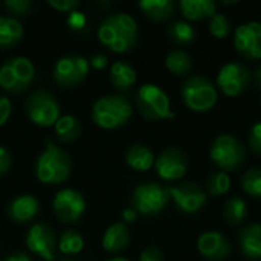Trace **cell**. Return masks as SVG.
I'll list each match as a JSON object with an SVG mask.
<instances>
[{
	"mask_svg": "<svg viewBox=\"0 0 261 261\" xmlns=\"http://www.w3.org/2000/svg\"><path fill=\"white\" fill-rule=\"evenodd\" d=\"M35 80V66L28 57H12L0 66V87L9 93L26 92Z\"/></svg>",
	"mask_w": 261,
	"mask_h": 261,
	"instance_id": "8992f818",
	"label": "cell"
},
{
	"mask_svg": "<svg viewBox=\"0 0 261 261\" xmlns=\"http://www.w3.org/2000/svg\"><path fill=\"white\" fill-rule=\"evenodd\" d=\"M135 102L139 115L150 122H158L176 116V113L171 112L168 95L153 83H147L139 87Z\"/></svg>",
	"mask_w": 261,
	"mask_h": 261,
	"instance_id": "277c9868",
	"label": "cell"
},
{
	"mask_svg": "<svg viewBox=\"0 0 261 261\" xmlns=\"http://www.w3.org/2000/svg\"><path fill=\"white\" fill-rule=\"evenodd\" d=\"M130 243V231L125 223L110 225L102 236V248L110 254H119L127 249Z\"/></svg>",
	"mask_w": 261,
	"mask_h": 261,
	"instance_id": "ffe728a7",
	"label": "cell"
},
{
	"mask_svg": "<svg viewBox=\"0 0 261 261\" xmlns=\"http://www.w3.org/2000/svg\"><path fill=\"white\" fill-rule=\"evenodd\" d=\"M236 50L248 60H261V23L246 21L236 29Z\"/></svg>",
	"mask_w": 261,
	"mask_h": 261,
	"instance_id": "9a60e30c",
	"label": "cell"
},
{
	"mask_svg": "<svg viewBox=\"0 0 261 261\" xmlns=\"http://www.w3.org/2000/svg\"><path fill=\"white\" fill-rule=\"evenodd\" d=\"M55 136L61 144H72L81 135V122L73 115H61L54 125Z\"/></svg>",
	"mask_w": 261,
	"mask_h": 261,
	"instance_id": "484cf974",
	"label": "cell"
},
{
	"mask_svg": "<svg viewBox=\"0 0 261 261\" xmlns=\"http://www.w3.org/2000/svg\"><path fill=\"white\" fill-rule=\"evenodd\" d=\"M223 217L228 225L239 226L242 225L248 217V205L242 197H229L223 206Z\"/></svg>",
	"mask_w": 261,
	"mask_h": 261,
	"instance_id": "83f0119b",
	"label": "cell"
},
{
	"mask_svg": "<svg viewBox=\"0 0 261 261\" xmlns=\"http://www.w3.org/2000/svg\"><path fill=\"white\" fill-rule=\"evenodd\" d=\"M165 66L173 75L187 76L193 70V58L188 52L182 49H174L167 55Z\"/></svg>",
	"mask_w": 261,
	"mask_h": 261,
	"instance_id": "4316f807",
	"label": "cell"
},
{
	"mask_svg": "<svg viewBox=\"0 0 261 261\" xmlns=\"http://www.w3.org/2000/svg\"><path fill=\"white\" fill-rule=\"evenodd\" d=\"M138 6L153 21H167L176 11L173 0H141Z\"/></svg>",
	"mask_w": 261,
	"mask_h": 261,
	"instance_id": "d4e9b609",
	"label": "cell"
},
{
	"mask_svg": "<svg viewBox=\"0 0 261 261\" xmlns=\"http://www.w3.org/2000/svg\"><path fill=\"white\" fill-rule=\"evenodd\" d=\"M109 80L118 92H127L136 84L138 75H136L135 67L130 63L118 60L110 67Z\"/></svg>",
	"mask_w": 261,
	"mask_h": 261,
	"instance_id": "44dd1931",
	"label": "cell"
},
{
	"mask_svg": "<svg viewBox=\"0 0 261 261\" xmlns=\"http://www.w3.org/2000/svg\"><path fill=\"white\" fill-rule=\"evenodd\" d=\"M12 165V156L11 153L0 145V177H3Z\"/></svg>",
	"mask_w": 261,
	"mask_h": 261,
	"instance_id": "ab89813d",
	"label": "cell"
},
{
	"mask_svg": "<svg viewBox=\"0 0 261 261\" xmlns=\"http://www.w3.org/2000/svg\"><path fill=\"white\" fill-rule=\"evenodd\" d=\"M121 217H122V220H124L125 223H133V222L138 219V213L130 206V208H125V210L122 211Z\"/></svg>",
	"mask_w": 261,
	"mask_h": 261,
	"instance_id": "b9f144b4",
	"label": "cell"
},
{
	"mask_svg": "<svg viewBox=\"0 0 261 261\" xmlns=\"http://www.w3.org/2000/svg\"><path fill=\"white\" fill-rule=\"evenodd\" d=\"M107 64H109V58H107L104 54H101V52L93 54V55L90 57V60H89V66H92L93 69H98V70L104 69Z\"/></svg>",
	"mask_w": 261,
	"mask_h": 261,
	"instance_id": "60d3db41",
	"label": "cell"
},
{
	"mask_svg": "<svg viewBox=\"0 0 261 261\" xmlns=\"http://www.w3.org/2000/svg\"><path fill=\"white\" fill-rule=\"evenodd\" d=\"M170 199L174 202L176 208L184 214H196L208 202L205 190L196 182H184L167 188Z\"/></svg>",
	"mask_w": 261,
	"mask_h": 261,
	"instance_id": "7c38bea8",
	"label": "cell"
},
{
	"mask_svg": "<svg viewBox=\"0 0 261 261\" xmlns=\"http://www.w3.org/2000/svg\"><path fill=\"white\" fill-rule=\"evenodd\" d=\"M24 113L35 125L52 127L61 116V107L50 92L40 89L24 99Z\"/></svg>",
	"mask_w": 261,
	"mask_h": 261,
	"instance_id": "ba28073f",
	"label": "cell"
},
{
	"mask_svg": "<svg viewBox=\"0 0 261 261\" xmlns=\"http://www.w3.org/2000/svg\"><path fill=\"white\" fill-rule=\"evenodd\" d=\"M3 5L14 15H28L34 6L31 0H5Z\"/></svg>",
	"mask_w": 261,
	"mask_h": 261,
	"instance_id": "836d02e7",
	"label": "cell"
},
{
	"mask_svg": "<svg viewBox=\"0 0 261 261\" xmlns=\"http://www.w3.org/2000/svg\"><path fill=\"white\" fill-rule=\"evenodd\" d=\"M139 38V28L127 12H116L107 15L98 28V40L102 46L109 47L116 54L132 50Z\"/></svg>",
	"mask_w": 261,
	"mask_h": 261,
	"instance_id": "6da1fadb",
	"label": "cell"
},
{
	"mask_svg": "<svg viewBox=\"0 0 261 261\" xmlns=\"http://www.w3.org/2000/svg\"><path fill=\"white\" fill-rule=\"evenodd\" d=\"M3 261H32V260H31V257H29L28 254H24V252H18V251H17V252H12V254L6 255Z\"/></svg>",
	"mask_w": 261,
	"mask_h": 261,
	"instance_id": "7bdbcfd3",
	"label": "cell"
},
{
	"mask_svg": "<svg viewBox=\"0 0 261 261\" xmlns=\"http://www.w3.org/2000/svg\"><path fill=\"white\" fill-rule=\"evenodd\" d=\"M12 113V102L8 96L0 95V127L8 122Z\"/></svg>",
	"mask_w": 261,
	"mask_h": 261,
	"instance_id": "74e56055",
	"label": "cell"
},
{
	"mask_svg": "<svg viewBox=\"0 0 261 261\" xmlns=\"http://www.w3.org/2000/svg\"><path fill=\"white\" fill-rule=\"evenodd\" d=\"M47 5L58 12H72L81 5V2L80 0H47Z\"/></svg>",
	"mask_w": 261,
	"mask_h": 261,
	"instance_id": "8d00e7d4",
	"label": "cell"
},
{
	"mask_svg": "<svg viewBox=\"0 0 261 261\" xmlns=\"http://www.w3.org/2000/svg\"><path fill=\"white\" fill-rule=\"evenodd\" d=\"M240 252L251 261H261V223L245 226L237 237Z\"/></svg>",
	"mask_w": 261,
	"mask_h": 261,
	"instance_id": "d6986e66",
	"label": "cell"
},
{
	"mask_svg": "<svg viewBox=\"0 0 261 261\" xmlns=\"http://www.w3.org/2000/svg\"><path fill=\"white\" fill-rule=\"evenodd\" d=\"M210 158L220 171L234 173L243 167L246 161V150L236 136L222 133L213 141Z\"/></svg>",
	"mask_w": 261,
	"mask_h": 261,
	"instance_id": "52a82bcc",
	"label": "cell"
},
{
	"mask_svg": "<svg viewBox=\"0 0 261 261\" xmlns=\"http://www.w3.org/2000/svg\"><path fill=\"white\" fill-rule=\"evenodd\" d=\"M242 188L243 191L254 197V199H261V168H249L243 177H242Z\"/></svg>",
	"mask_w": 261,
	"mask_h": 261,
	"instance_id": "1f68e13d",
	"label": "cell"
},
{
	"mask_svg": "<svg viewBox=\"0 0 261 261\" xmlns=\"http://www.w3.org/2000/svg\"><path fill=\"white\" fill-rule=\"evenodd\" d=\"M154 154L145 144H133L125 151V162L127 165L139 173L148 171L151 167H154Z\"/></svg>",
	"mask_w": 261,
	"mask_h": 261,
	"instance_id": "603a6c76",
	"label": "cell"
},
{
	"mask_svg": "<svg viewBox=\"0 0 261 261\" xmlns=\"http://www.w3.org/2000/svg\"><path fill=\"white\" fill-rule=\"evenodd\" d=\"M167 32L168 37L180 46H188L196 40V29L193 28V24H190L185 20H177L170 23Z\"/></svg>",
	"mask_w": 261,
	"mask_h": 261,
	"instance_id": "f1b7e54d",
	"label": "cell"
},
{
	"mask_svg": "<svg viewBox=\"0 0 261 261\" xmlns=\"http://www.w3.org/2000/svg\"><path fill=\"white\" fill-rule=\"evenodd\" d=\"M86 23H87V17H86L84 12H81V11H78V9L69 12V15H67V26H69L70 29H73V31H81V29H84Z\"/></svg>",
	"mask_w": 261,
	"mask_h": 261,
	"instance_id": "d590c367",
	"label": "cell"
},
{
	"mask_svg": "<svg viewBox=\"0 0 261 261\" xmlns=\"http://www.w3.org/2000/svg\"><path fill=\"white\" fill-rule=\"evenodd\" d=\"M57 248L64 255H76L84 248V239L83 236L75 229H67L60 236V240L57 243Z\"/></svg>",
	"mask_w": 261,
	"mask_h": 261,
	"instance_id": "f546056e",
	"label": "cell"
},
{
	"mask_svg": "<svg viewBox=\"0 0 261 261\" xmlns=\"http://www.w3.org/2000/svg\"><path fill=\"white\" fill-rule=\"evenodd\" d=\"M40 211V202L32 194H18L14 197L6 208L8 217L15 223H29L37 217Z\"/></svg>",
	"mask_w": 261,
	"mask_h": 261,
	"instance_id": "ac0fdd59",
	"label": "cell"
},
{
	"mask_svg": "<svg viewBox=\"0 0 261 261\" xmlns=\"http://www.w3.org/2000/svg\"><path fill=\"white\" fill-rule=\"evenodd\" d=\"M52 208L60 223L73 225L83 217L86 211V200L80 191L73 188H63L55 194Z\"/></svg>",
	"mask_w": 261,
	"mask_h": 261,
	"instance_id": "8fae6325",
	"label": "cell"
},
{
	"mask_svg": "<svg viewBox=\"0 0 261 261\" xmlns=\"http://www.w3.org/2000/svg\"><path fill=\"white\" fill-rule=\"evenodd\" d=\"M107 261H130V260H127L125 257H113V258H110V260H107Z\"/></svg>",
	"mask_w": 261,
	"mask_h": 261,
	"instance_id": "f6af8a7d",
	"label": "cell"
},
{
	"mask_svg": "<svg viewBox=\"0 0 261 261\" xmlns=\"http://www.w3.org/2000/svg\"><path fill=\"white\" fill-rule=\"evenodd\" d=\"M248 145L255 154L261 156V122H255L251 127L248 133Z\"/></svg>",
	"mask_w": 261,
	"mask_h": 261,
	"instance_id": "e575fe53",
	"label": "cell"
},
{
	"mask_svg": "<svg viewBox=\"0 0 261 261\" xmlns=\"http://www.w3.org/2000/svg\"><path fill=\"white\" fill-rule=\"evenodd\" d=\"M254 84L257 89H261V67H258L254 73Z\"/></svg>",
	"mask_w": 261,
	"mask_h": 261,
	"instance_id": "ee69618b",
	"label": "cell"
},
{
	"mask_svg": "<svg viewBox=\"0 0 261 261\" xmlns=\"http://www.w3.org/2000/svg\"><path fill=\"white\" fill-rule=\"evenodd\" d=\"M179 9L187 20L199 21L211 18L216 14L217 5L213 0H180Z\"/></svg>",
	"mask_w": 261,
	"mask_h": 261,
	"instance_id": "7402d4cb",
	"label": "cell"
},
{
	"mask_svg": "<svg viewBox=\"0 0 261 261\" xmlns=\"http://www.w3.org/2000/svg\"><path fill=\"white\" fill-rule=\"evenodd\" d=\"M72 173L70 156L55 145L52 141H46L44 150L35 161V176L44 185H58L66 182Z\"/></svg>",
	"mask_w": 261,
	"mask_h": 261,
	"instance_id": "7a4b0ae2",
	"label": "cell"
},
{
	"mask_svg": "<svg viewBox=\"0 0 261 261\" xmlns=\"http://www.w3.org/2000/svg\"><path fill=\"white\" fill-rule=\"evenodd\" d=\"M154 170L162 180H179L188 170V158L177 147H168L154 161Z\"/></svg>",
	"mask_w": 261,
	"mask_h": 261,
	"instance_id": "5bb4252c",
	"label": "cell"
},
{
	"mask_svg": "<svg viewBox=\"0 0 261 261\" xmlns=\"http://www.w3.org/2000/svg\"><path fill=\"white\" fill-rule=\"evenodd\" d=\"M139 261H164V252L158 246H148L141 252Z\"/></svg>",
	"mask_w": 261,
	"mask_h": 261,
	"instance_id": "f35d334b",
	"label": "cell"
},
{
	"mask_svg": "<svg viewBox=\"0 0 261 261\" xmlns=\"http://www.w3.org/2000/svg\"><path fill=\"white\" fill-rule=\"evenodd\" d=\"M133 115V107L124 95L112 93L98 98L92 106L93 122L106 130L124 127Z\"/></svg>",
	"mask_w": 261,
	"mask_h": 261,
	"instance_id": "3957f363",
	"label": "cell"
},
{
	"mask_svg": "<svg viewBox=\"0 0 261 261\" xmlns=\"http://www.w3.org/2000/svg\"><path fill=\"white\" fill-rule=\"evenodd\" d=\"M89 60L78 54H66L55 61L52 76L54 81L64 89L80 86L89 75Z\"/></svg>",
	"mask_w": 261,
	"mask_h": 261,
	"instance_id": "30bf717a",
	"label": "cell"
},
{
	"mask_svg": "<svg viewBox=\"0 0 261 261\" xmlns=\"http://www.w3.org/2000/svg\"><path fill=\"white\" fill-rule=\"evenodd\" d=\"M23 34H24L23 24L17 18L0 15V49L2 50H8L17 46L21 41Z\"/></svg>",
	"mask_w": 261,
	"mask_h": 261,
	"instance_id": "cb8c5ba5",
	"label": "cell"
},
{
	"mask_svg": "<svg viewBox=\"0 0 261 261\" xmlns=\"http://www.w3.org/2000/svg\"><path fill=\"white\" fill-rule=\"evenodd\" d=\"M28 249L41 257L44 261H54V251L57 248V239L54 229L47 223H35L26 234Z\"/></svg>",
	"mask_w": 261,
	"mask_h": 261,
	"instance_id": "2e32d148",
	"label": "cell"
},
{
	"mask_svg": "<svg viewBox=\"0 0 261 261\" xmlns=\"http://www.w3.org/2000/svg\"><path fill=\"white\" fill-rule=\"evenodd\" d=\"M180 96L184 104L196 113L210 112L219 99L214 83L202 75L188 76L180 87Z\"/></svg>",
	"mask_w": 261,
	"mask_h": 261,
	"instance_id": "5b68a950",
	"label": "cell"
},
{
	"mask_svg": "<svg viewBox=\"0 0 261 261\" xmlns=\"http://www.w3.org/2000/svg\"><path fill=\"white\" fill-rule=\"evenodd\" d=\"M251 80L252 75L249 69L239 61H231L223 64L217 73V86L229 98H236L242 95L249 87Z\"/></svg>",
	"mask_w": 261,
	"mask_h": 261,
	"instance_id": "4fadbf2b",
	"label": "cell"
},
{
	"mask_svg": "<svg viewBox=\"0 0 261 261\" xmlns=\"http://www.w3.org/2000/svg\"><path fill=\"white\" fill-rule=\"evenodd\" d=\"M229 188H231V179L229 174L225 171H214L206 179V190L214 197H220L226 194Z\"/></svg>",
	"mask_w": 261,
	"mask_h": 261,
	"instance_id": "4dcf8cb0",
	"label": "cell"
},
{
	"mask_svg": "<svg viewBox=\"0 0 261 261\" xmlns=\"http://www.w3.org/2000/svg\"><path fill=\"white\" fill-rule=\"evenodd\" d=\"M197 251L208 261H225L231 255V242L219 231H206L197 239Z\"/></svg>",
	"mask_w": 261,
	"mask_h": 261,
	"instance_id": "e0dca14e",
	"label": "cell"
},
{
	"mask_svg": "<svg viewBox=\"0 0 261 261\" xmlns=\"http://www.w3.org/2000/svg\"><path fill=\"white\" fill-rule=\"evenodd\" d=\"M170 202L167 188L156 182H145L138 185L132 194V208L145 217L156 216L165 210Z\"/></svg>",
	"mask_w": 261,
	"mask_h": 261,
	"instance_id": "9c48e42d",
	"label": "cell"
},
{
	"mask_svg": "<svg viewBox=\"0 0 261 261\" xmlns=\"http://www.w3.org/2000/svg\"><path fill=\"white\" fill-rule=\"evenodd\" d=\"M210 34L219 40H223L229 35L231 32V21L225 14H214L210 18V24H208Z\"/></svg>",
	"mask_w": 261,
	"mask_h": 261,
	"instance_id": "d6a6232c",
	"label": "cell"
}]
</instances>
